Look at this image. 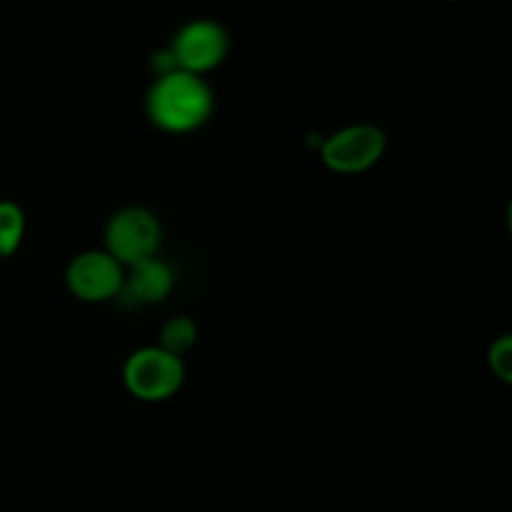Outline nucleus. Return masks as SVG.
Returning <instances> with one entry per match:
<instances>
[{"mask_svg":"<svg viewBox=\"0 0 512 512\" xmlns=\"http://www.w3.org/2000/svg\"><path fill=\"white\" fill-rule=\"evenodd\" d=\"M163 225L145 205H123L115 210L103 228V250H108L123 268L158 255Z\"/></svg>","mask_w":512,"mask_h":512,"instance_id":"3","label":"nucleus"},{"mask_svg":"<svg viewBox=\"0 0 512 512\" xmlns=\"http://www.w3.org/2000/svg\"><path fill=\"white\" fill-rule=\"evenodd\" d=\"M25 238V213L15 200H0V258H8Z\"/></svg>","mask_w":512,"mask_h":512,"instance_id":"9","label":"nucleus"},{"mask_svg":"<svg viewBox=\"0 0 512 512\" xmlns=\"http://www.w3.org/2000/svg\"><path fill=\"white\" fill-rule=\"evenodd\" d=\"M125 283V268L103 248L73 255L65 265V285L85 303H105L118 298Z\"/></svg>","mask_w":512,"mask_h":512,"instance_id":"6","label":"nucleus"},{"mask_svg":"<svg viewBox=\"0 0 512 512\" xmlns=\"http://www.w3.org/2000/svg\"><path fill=\"white\" fill-rule=\"evenodd\" d=\"M145 115L165 133H193L203 128L215 113V90L203 75L188 70H168L155 75L145 90Z\"/></svg>","mask_w":512,"mask_h":512,"instance_id":"1","label":"nucleus"},{"mask_svg":"<svg viewBox=\"0 0 512 512\" xmlns=\"http://www.w3.org/2000/svg\"><path fill=\"white\" fill-rule=\"evenodd\" d=\"M195 343H198V325H195V320L190 318V315H170V318L160 325L158 345L168 350V353L183 358L188 350L195 348Z\"/></svg>","mask_w":512,"mask_h":512,"instance_id":"8","label":"nucleus"},{"mask_svg":"<svg viewBox=\"0 0 512 512\" xmlns=\"http://www.w3.org/2000/svg\"><path fill=\"white\" fill-rule=\"evenodd\" d=\"M173 55L175 68L203 75L220 68L230 53V33L220 20L193 18L185 20L165 45Z\"/></svg>","mask_w":512,"mask_h":512,"instance_id":"4","label":"nucleus"},{"mask_svg":"<svg viewBox=\"0 0 512 512\" xmlns=\"http://www.w3.org/2000/svg\"><path fill=\"white\" fill-rule=\"evenodd\" d=\"M488 365L503 383L512 380V338L508 333L493 340L488 348Z\"/></svg>","mask_w":512,"mask_h":512,"instance_id":"10","label":"nucleus"},{"mask_svg":"<svg viewBox=\"0 0 512 512\" xmlns=\"http://www.w3.org/2000/svg\"><path fill=\"white\" fill-rule=\"evenodd\" d=\"M175 288V273L163 258L153 255L125 268V283L118 298L133 300V305L163 303Z\"/></svg>","mask_w":512,"mask_h":512,"instance_id":"7","label":"nucleus"},{"mask_svg":"<svg viewBox=\"0 0 512 512\" xmlns=\"http://www.w3.org/2000/svg\"><path fill=\"white\" fill-rule=\"evenodd\" d=\"M388 148V135L375 123H350L320 143V160L328 170L343 175L365 173Z\"/></svg>","mask_w":512,"mask_h":512,"instance_id":"5","label":"nucleus"},{"mask_svg":"<svg viewBox=\"0 0 512 512\" xmlns=\"http://www.w3.org/2000/svg\"><path fill=\"white\" fill-rule=\"evenodd\" d=\"M185 383V360L155 345H140L125 358L123 385L133 398L145 403H160L173 395Z\"/></svg>","mask_w":512,"mask_h":512,"instance_id":"2","label":"nucleus"}]
</instances>
